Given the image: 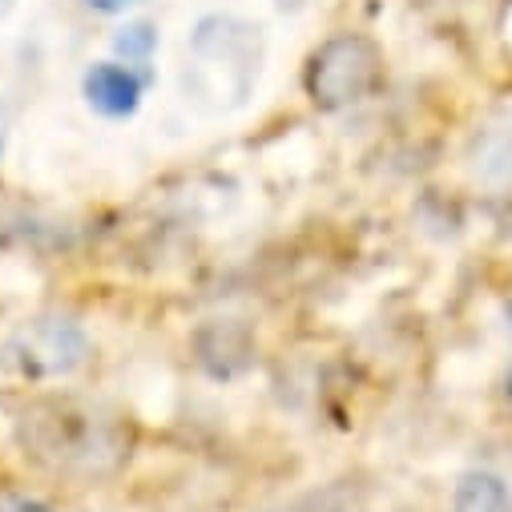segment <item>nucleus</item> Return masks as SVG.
Here are the masks:
<instances>
[{"label":"nucleus","instance_id":"2","mask_svg":"<svg viewBox=\"0 0 512 512\" xmlns=\"http://www.w3.org/2000/svg\"><path fill=\"white\" fill-rule=\"evenodd\" d=\"M263 69V33L259 25L238 17H206L190 37V69L186 89L214 109L242 105L259 85Z\"/></svg>","mask_w":512,"mask_h":512},{"label":"nucleus","instance_id":"10","mask_svg":"<svg viewBox=\"0 0 512 512\" xmlns=\"http://www.w3.org/2000/svg\"><path fill=\"white\" fill-rule=\"evenodd\" d=\"M93 13H125V9H138L142 0H85Z\"/></svg>","mask_w":512,"mask_h":512},{"label":"nucleus","instance_id":"9","mask_svg":"<svg viewBox=\"0 0 512 512\" xmlns=\"http://www.w3.org/2000/svg\"><path fill=\"white\" fill-rule=\"evenodd\" d=\"M0 512H53V508L21 488H0Z\"/></svg>","mask_w":512,"mask_h":512},{"label":"nucleus","instance_id":"3","mask_svg":"<svg viewBox=\"0 0 512 512\" xmlns=\"http://www.w3.org/2000/svg\"><path fill=\"white\" fill-rule=\"evenodd\" d=\"M383 85V53L363 33H335L327 37L303 69V89L315 109L335 113L347 105L367 101Z\"/></svg>","mask_w":512,"mask_h":512},{"label":"nucleus","instance_id":"11","mask_svg":"<svg viewBox=\"0 0 512 512\" xmlns=\"http://www.w3.org/2000/svg\"><path fill=\"white\" fill-rule=\"evenodd\" d=\"M275 5H279V13H299L303 0H275Z\"/></svg>","mask_w":512,"mask_h":512},{"label":"nucleus","instance_id":"7","mask_svg":"<svg viewBox=\"0 0 512 512\" xmlns=\"http://www.w3.org/2000/svg\"><path fill=\"white\" fill-rule=\"evenodd\" d=\"M476 174L500 186H512V125H496L484 134L476 154Z\"/></svg>","mask_w":512,"mask_h":512},{"label":"nucleus","instance_id":"4","mask_svg":"<svg viewBox=\"0 0 512 512\" xmlns=\"http://www.w3.org/2000/svg\"><path fill=\"white\" fill-rule=\"evenodd\" d=\"M89 339L73 319H33L5 343V363L29 379H57L85 363Z\"/></svg>","mask_w":512,"mask_h":512},{"label":"nucleus","instance_id":"1","mask_svg":"<svg viewBox=\"0 0 512 512\" xmlns=\"http://www.w3.org/2000/svg\"><path fill=\"white\" fill-rule=\"evenodd\" d=\"M17 440L25 456L45 472L85 484L117 476L134 448L130 424L113 408L77 396H45L21 408Z\"/></svg>","mask_w":512,"mask_h":512},{"label":"nucleus","instance_id":"8","mask_svg":"<svg viewBox=\"0 0 512 512\" xmlns=\"http://www.w3.org/2000/svg\"><path fill=\"white\" fill-rule=\"evenodd\" d=\"M113 49H117V57H125V65H146L158 49V29L146 25V21H134V25L117 29Z\"/></svg>","mask_w":512,"mask_h":512},{"label":"nucleus","instance_id":"12","mask_svg":"<svg viewBox=\"0 0 512 512\" xmlns=\"http://www.w3.org/2000/svg\"><path fill=\"white\" fill-rule=\"evenodd\" d=\"M504 400L512 404V367H508V375H504Z\"/></svg>","mask_w":512,"mask_h":512},{"label":"nucleus","instance_id":"14","mask_svg":"<svg viewBox=\"0 0 512 512\" xmlns=\"http://www.w3.org/2000/svg\"><path fill=\"white\" fill-rule=\"evenodd\" d=\"M0 154H5V117H0Z\"/></svg>","mask_w":512,"mask_h":512},{"label":"nucleus","instance_id":"5","mask_svg":"<svg viewBox=\"0 0 512 512\" xmlns=\"http://www.w3.org/2000/svg\"><path fill=\"white\" fill-rule=\"evenodd\" d=\"M81 93L85 101L105 113V117H134L146 93V77L134 65H121V61H97L85 69L81 77Z\"/></svg>","mask_w":512,"mask_h":512},{"label":"nucleus","instance_id":"13","mask_svg":"<svg viewBox=\"0 0 512 512\" xmlns=\"http://www.w3.org/2000/svg\"><path fill=\"white\" fill-rule=\"evenodd\" d=\"M13 5H17V0H0V17H9V13H13Z\"/></svg>","mask_w":512,"mask_h":512},{"label":"nucleus","instance_id":"6","mask_svg":"<svg viewBox=\"0 0 512 512\" xmlns=\"http://www.w3.org/2000/svg\"><path fill=\"white\" fill-rule=\"evenodd\" d=\"M452 512H512V496L500 476L492 472H464L456 480Z\"/></svg>","mask_w":512,"mask_h":512}]
</instances>
